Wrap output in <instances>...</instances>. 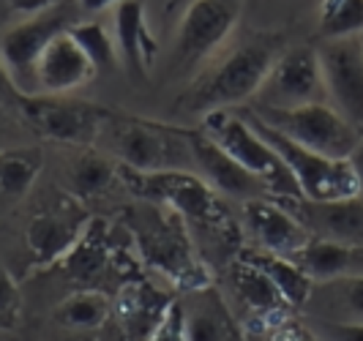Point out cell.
Instances as JSON below:
<instances>
[{
    "mask_svg": "<svg viewBox=\"0 0 363 341\" xmlns=\"http://www.w3.org/2000/svg\"><path fill=\"white\" fill-rule=\"evenodd\" d=\"M287 44L290 38L284 30L255 28L240 33L189 79L186 90L175 101V109L202 118L211 109H235L249 104L265 74L271 72L273 60L284 52Z\"/></svg>",
    "mask_w": 363,
    "mask_h": 341,
    "instance_id": "cell-1",
    "label": "cell"
},
{
    "mask_svg": "<svg viewBox=\"0 0 363 341\" xmlns=\"http://www.w3.org/2000/svg\"><path fill=\"white\" fill-rule=\"evenodd\" d=\"M121 218L145 265L156 268L175 287L189 292L211 287V270L197 257L189 224L175 211L140 199L137 205L123 208Z\"/></svg>",
    "mask_w": 363,
    "mask_h": 341,
    "instance_id": "cell-2",
    "label": "cell"
},
{
    "mask_svg": "<svg viewBox=\"0 0 363 341\" xmlns=\"http://www.w3.org/2000/svg\"><path fill=\"white\" fill-rule=\"evenodd\" d=\"M93 147L109 159L137 169V172H164V169H191V128L169 126L153 118L128 115L109 107L104 123L96 134Z\"/></svg>",
    "mask_w": 363,
    "mask_h": 341,
    "instance_id": "cell-3",
    "label": "cell"
},
{
    "mask_svg": "<svg viewBox=\"0 0 363 341\" xmlns=\"http://www.w3.org/2000/svg\"><path fill=\"white\" fill-rule=\"evenodd\" d=\"M121 183L137 199L159 202L164 208L175 211L189 227L213 235L221 243H235L240 235L221 197L191 169L137 172V169L121 167Z\"/></svg>",
    "mask_w": 363,
    "mask_h": 341,
    "instance_id": "cell-4",
    "label": "cell"
},
{
    "mask_svg": "<svg viewBox=\"0 0 363 341\" xmlns=\"http://www.w3.org/2000/svg\"><path fill=\"white\" fill-rule=\"evenodd\" d=\"M200 131L216 142L230 159L240 167L255 172L271 191V199H292L301 197V189L281 162V156L273 150L268 140L257 131L238 109H211L200 118Z\"/></svg>",
    "mask_w": 363,
    "mask_h": 341,
    "instance_id": "cell-5",
    "label": "cell"
},
{
    "mask_svg": "<svg viewBox=\"0 0 363 341\" xmlns=\"http://www.w3.org/2000/svg\"><path fill=\"white\" fill-rule=\"evenodd\" d=\"M243 6L246 0H191L172 38L169 72L175 77L200 72L233 36Z\"/></svg>",
    "mask_w": 363,
    "mask_h": 341,
    "instance_id": "cell-6",
    "label": "cell"
},
{
    "mask_svg": "<svg viewBox=\"0 0 363 341\" xmlns=\"http://www.w3.org/2000/svg\"><path fill=\"white\" fill-rule=\"evenodd\" d=\"M14 112L36 137L50 142L91 147L109 107L72 99L69 93H19Z\"/></svg>",
    "mask_w": 363,
    "mask_h": 341,
    "instance_id": "cell-7",
    "label": "cell"
},
{
    "mask_svg": "<svg viewBox=\"0 0 363 341\" xmlns=\"http://www.w3.org/2000/svg\"><path fill=\"white\" fill-rule=\"evenodd\" d=\"M252 126L268 140L273 150L281 156V162L287 164L292 178L301 189V197L306 199H345L358 197V178L350 159H328L323 153H314L303 145L292 142L290 137H284L281 131L268 126L265 121H259L255 112L246 107H235Z\"/></svg>",
    "mask_w": 363,
    "mask_h": 341,
    "instance_id": "cell-8",
    "label": "cell"
},
{
    "mask_svg": "<svg viewBox=\"0 0 363 341\" xmlns=\"http://www.w3.org/2000/svg\"><path fill=\"white\" fill-rule=\"evenodd\" d=\"M246 107V104H243ZM259 121L290 137L292 142L303 145L314 153H323L328 159H350L355 145L361 142L363 131L355 128L339 109L328 101L303 104L295 109H252Z\"/></svg>",
    "mask_w": 363,
    "mask_h": 341,
    "instance_id": "cell-9",
    "label": "cell"
},
{
    "mask_svg": "<svg viewBox=\"0 0 363 341\" xmlns=\"http://www.w3.org/2000/svg\"><path fill=\"white\" fill-rule=\"evenodd\" d=\"M328 101L323 69L314 44H287L284 52L273 60L271 72L265 74L262 85L257 88L252 109H295L303 104Z\"/></svg>",
    "mask_w": 363,
    "mask_h": 341,
    "instance_id": "cell-10",
    "label": "cell"
},
{
    "mask_svg": "<svg viewBox=\"0 0 363 341\" xmlns=\"http://www.w3.org/2000/svg\"><path fill=\"white\" fill-rule=\"evenodd\" d=\"M74 22L77 19H74L72 9L60 0L52 9L30 14L0 33V60H3L9 77L14 79L19 93H36L38 57L47 50V44L57 33L69 30V25Z\"/></svg>",
    "mask_w": 363,
    "mask_h": 341,
    "instance_id": "cell-11",
    "label": "cell"
},
{
    "mask_svg": "<svg viewBox=\"0 0 363 341\" xmlns=\"http://www.w3.org/2000/svg\"><path fill=\"white\" fill-rule=\"evenodd\" d=\"M88 224H91V216L82 211L79 199L72 194H63L55 202L41 205L25 224V249L30 254L33 270L60 265V259L85 235Z\"/></svg>",
    "mask_w": 363,
    "mask_h": 341,
    "instance_id": "cell-12",
    "label": "cell"
},
{
    "mask_svg": "<svg viewBox=\"0 0 363 341\" xmlns=\"http://www.w3.org/2000/svg\"><path fill=\"white\" fill-rule=\"evenodd\" d=\"M328 104L363 131V41L361 36L317 41Z\"/></svg>",
    "mask_w": 363,
    "mask_h": 341,
    "instance_id": "cell-13",
    "label": "cell"
},
{
    "mask_svg": "<svg viewBox=\"0 0 363 341\" xmlns=\"http://www.w3.org/2000/svg\"><path fill=\"white\" fill-rule=\"evenodd\" d=\"M290 211L301 227L320 240L363 246V197L345 199H276Z\"/></svg>",
    "mask_w": 363,
    "mask_h": 341,
    "instance_id": "cell-14",
    "label": "cell"
},
{
    "mask_svg": "<svg viewBox=\"0 0 363 341\" xmlns=\"http://www.w3.org/2000/svg\"><path fill=\"white\" fill-rule=\"evenodd\" d=\"M191 162H194V172L216 191L218 197H230L238 202L271 197L268 186L257 178L255 172H249L235 159H230L216 142H211L202 134L200 128H191Z\"/></svg>",
    "mask_w": 363,
    "mask_h": 341,
    "instance_id": "cell-15",
    "label": "cell"
},
{
    "mask_svg": "<svg viewBox=\"0 0 363 341\" xmlns=\"http://www.w3.org/2000/svg\"><path fill=\"white\" fill-rule=\"evenodd\" d=\"M243 233L255 243L252 249L271 252L279 257H292L311 235L301 227V221L271 197L243 202Z\"/></svg>",
    "mask_w": 363,
    "mask_h": 341,
    "instance_id": "cell-16",
    "label": "cell"
},
{
    "mask_svg": "<svg viewBox=\"0 0 363 341\" xmlns=\"http://www.w3.org/2000/svg\"><path fill=\"white\" fill-rule=\"evenodd\" d=\"M115 47L121 57V69L131 82H147V72L153 57L159 55V44L150 33L143 0H118L115 3Z\"/></svg>",
    "mask_w": 363,
    "mask_h": 341,
    "instance_id": "cell-17",
    "label": "cell"
},
{
    "mask_svg": "<svg viewBox=\"0 0 363 341\" xmlns=\"http://www.w3.org/2000/svg\"><path fill=\"white\" fill-rule=\"evenodd\" d=\"M96 69L69 30L57 33L47 44L36 63V93H72L91 82Z\"/></svg>",
    "mask_w": 363,
    "mask_h": 341,
    "instance_id": "cell-18",
    "label": "cell"
},
{
    "mask_svg": "<svg viewBox=\"0 0 363 341\" xmlns=\"http://www.w3.org/2000/svg\"><path fill=\"white\" fill-rule=\"evenodd\" d=\"M172 295L150 284L145 279H128L118 289L112 311H118L121 333L126 341H147L150 330L162 320L164 308L169 306Z\"/></svg>",
    "mask_w": 363,
    "mask_h": 341,
    "instance_id": "cell-19",
    "label": "cell"
},
{
    "mask_svg": "<svg viewBox=\"0 0 363 341\" xmlns=\"http://www.w3.org/2000/svg\"><path fill=\"white\" fill-rule=\"evenodd\" d=\"M230 279H233V289H235L238 301L249 308L252 323L259 325V328H271L290 308L284 303V298L279 295V289L273 287L271 279L257 265L246 262L243 257H235V262L230 265Z\"/></svg>",
    "mask_w": 363,
    "mask_h": 341,
    "instance_id": "cell-20",
    "label": "cell"
},
{
    "mask_svg": "<svg viewBox=\"0 0 363 341\" xmlns=\"http://www.w3.org/2000/svg\"><path fill=\"white\" fill-rule=\"evenodd\" d=\"M290 259L309 276L311 281H328V279H342V276H363V246L309 237Z\"/></svg>",
    "mask_w": 363,
    "mask_h": 341,
    "instance_id": "cell-21",
    "label": "cell"
},
{
    "mask_svg": "<svg viewBox=\"0 0 363 341\" xmlns=\"http://www.w3.org/2000/svg\"><path fill=\"white\" fill-rule=\"evenodd\" d=\"M314 320L328 323H363V276H342L314 281L306 306Z\"/></svg>",
    "mask_w": 363,
    "mask_h": 341,
    "instance_id": "cell-22",
    "label": "cell"
},
{
    "mask_svg": "<svg viewBox=\"0 0 363 341\" xmlns=\"http://www.w3.org/2000/svg\"><path fill=\"white\" fill-rule=\"evenodd\" d=\"M47 164L38 145H6L0 147V205L11 208L33 191Z\"/></svg>",
    "mask_w": 363,
    "mask_h": 341,
    "instance_id": "cell-23",
    "label": "cell"
},
{
    "mask_svg": "<svg viewBox=\"0 0 363 341\" xmlns=\"http://www.w3.org/2000/svg\"><path fill=\"white\" fill-rule=\"evenodd\" d=\"M107 240L109 237L104 235V227H99L91 218L85 235L77 240L72 252L60 259V265L66 268V273L77 284L101 289V281L115 270V254H112Z\"/></svg>",
    "mask_w": 363,
    "mask_h": 341,
    "instance_id": "cell-24",
    "label": "cell"
},
{
    "mask_svg": "<svg viewBox=\"0 0 363 341\" xmlns=\"http://www.w3.org/2000/svg\"><path fill=\"white\" fill-rule=\"evenodd\" d=\"M118 180H121V164L109 159L107 153H101L93 145L91 147H79V153L66 167L69 194L77 197L79 202H88V199L107 194Z\"/></svg>",
    "mask_w": 363,
    "mask_h": 341,
    "instance_id": "cell-25",
    "label": "cell"
},
{
    "mask_svg": "<svg viewBox=\"0 0 363 341\" xmlns=\"http://www.w3.org/2000/svg\"><path fill=\"white\" fill-rule=\"evenodd\" d=\"M238 257H243L246 262H252L262 270L273 281V287L279 289V295L284 298V303L292 308H303L311 295V281L303 270L292 262L290 257H279L271 252H259V249H240Z\"/></svg>",
    "mask_w": 363,
    "mask_h": 341,
    "instance_id": "cell-26",
    "label": "cell"
},
{
    "mask_svg": "<svg viewBox=\"0 0 363 341\" xmlns=\"http://www.w3.org/2000/svg\"><path fill=\"white\" fill-rule=\"evenodd\" d=\"M112 317V301L107 292L96 287L74 289L69 298H63L55 308L52 320L57 328L66 330H91L99 333L104 323Z\"/></svg>",
    "mask_w": 363,
    "mask_h": 341,
    "instance_id": "cell-27",
    "label": "cell"
},
{
    "mask_svg": "<svg viewBox=\"0 0 363 341\" xmlns=\"http://www.w3.org/2000/svg\"><path fill=\"white\" fill-rule=\"evenodd\" d=\"M200 303L186 308V328L189 341H238L235 325L230 323L224 303L218 301L213 287L194 289L191 292Z\"/></svg>",
    "mask_w": 363,
    "mask_h": 341,
    "instance_id": "cell-28",
    "label": "cell"
},
{
    "mask_svg": "<svg viewBox=\"0 0 363 341\" xmlns=\"http://www.w3.org/2000/svg\"><path fill=\"white\" fill-rule=\"evenodd\" d=\"M69 36L79 44V50L88 55V60L93 63L96 72H121V57H118V47L115 38L109 36V30L96 22H74L69 25Z\"/></svg>",
    "mask_w": 363,
    "mask_h": 341,
    "instance_id": "cell-29",
    "label": "cell"
},
{
    "mask_svg": "<svg viewBox=\"0 0 363 341\" xmlns=\"http://www.w3.org/2000/svg\"><path fill=\"white\" fill-rule=\"evenodd\" d=\"M363 33V0H323L317 11V41Z\"/></svg>",
    "mask_w": 363,
    "mask_h": 341,
    "instance_id": "cell-30",
    "label": "cell"
},
{
    "mask_svg": "<svg viewBox=\"0 0 363 341\" xmlns=\"http://www.w3.org/2000/svg\"><path fill=\"white\" fill-rule=\"evenodd\" d=\"M147 341H189V328H186V306L183 301L172 298L164 308L162 320L150 330Z\"/></svg>",
    "mask_w": 363,
    "mask_h": 341,
    "instance_id": "cell-31",
    "label": "cell"
},
{
    "mask_svg": "<svg viewBox=\"0 0 363 341\" xmlns=\"http://www.w3.org/2000/svg\"><path fill=\"white\" fill-rule=\"evenodd\" d=\"M22 308V292L11 270L0 262V323H11Z\"/></svg>",
    "mask_w": 363,
    "mask_h": 341,
    "instance_id": "cell-32",
    "label": "cell"
},
{
    "mask_svg": "<svg viewBox=\"0 0 363 341\" xmlns=\"http://www.w3.org/2000/svg\"><path fill=\"white\" fill-rule=\"evenodd\" d=\"M314 333L320 341H363V323H328L314 320Z\"/></svg>",
    "mask_w": 363,
    "mask_h": 341,
    "instance_id": "cell-33",
    "label": "cell"
},
{
    "mask_svg": "<svg viewBox=\"0 0 363 341\" xmlns=\"http://www.w3.org/2000/svg\"><path fill=\"white\" fill-rule=\"evenodd\" d=\"M268 330H271V341H320L311 328H306L303 323H295V320H287V317L276 320Z\"/></svg>",
    "mask_w": 363,
    "mask_h": 341,
    "instance_id": "cell-34",
    "label": "cell"
},
{
    "mask_svg": "<svg viewBox=\"0 0 363 341\" xmlns=\"http://www.w3.org/2000/svg\"><path fill=\"white\" fill-rule=\"evenodd\" d=\"M55 3H60V0H6V9L14 11V14L30 17V14H38V11L52 9Z\"/></svg>",
    "mask_w": 363,
    "mask_h": 341,
    "instance_id": "cell-35",
    "label": "cell"
},
{
    "mask_svg": "<svg viewBox=\"0 0 363 341\" xmlns=\"http://www.w3.org/2000/svg\"><path fill=\"white\" fill-rule=\"evenodd\" d=\"M17 96H19V88L14 85V79L9 77L6 66H3V60H0V101L11 104V109H14V99H17Z\"/></svg>",
    "mask_w": 363,
    "mask_h": 341,
    "instance_id": "cell-36",
    "label": "cell"
},
{
    "mask_svg": "<svg viewBox=\"0 0 363 341\" xmlns=\"http://www.w3.org/2000/svg\"><path fill=\"white\" fill-rule=\"evenodd\" d=\"M17 112L11 109V104H6V101H0V142L6 140V134L14 128V123H17ZM22 123V121H19Z\"/></svg>",
    "mask_w": 363,
    "mask_h": 341,
    "instance_id": "cell-37",
    "label": "cell"
},
{
    "mask_svg": "<svg viewBox=\"0 0 363 341\" xmlns=\"http://www.w3.org/2000/svg\"><path fill=\"white\" fill-rule=\"evenodd\" d=\"M50 341H99V333H91V330H66V328H57V336H52Z\"/></svg>",
    "mask_w": 363,
    "mask_h": 341,
    "instance_id": "cell-38",
    "label": "cell"
},
{
    "mask_svg": "<svg viewBox=\"0 0 363 341\" xmlns=\"http://www.w3.org/2000/svg\"><path fill=\"white\" fill-rule=\"evenodd\" d=\"M350 164H352L355 178H358V197H363V137L361 142L355 145V150L350 153Z\"/></svg>",
    "mask_w": 363,
    "mask_h": 341,
    "instance_id": "cell-39",
    "label": "cell"
},
{
    "mask_svg": "<svg viewBox=\"0 0 363 341\" xmlns=\"http://www.w3.org/2000/svg\"><path fill=\"white\" fill-rule=\"evenodd\" d=\"M118 0H77V6L82 9V11H104V9H109V6H115Z\"/></svg>",
    "mask_w": 363,
    "mask_h": 341,
    "instance_id": "cell-40",
    "label": "cell"
},
{
    "mask_svg": "<svg viewBox=\"0 0 363 341\" xmlns=\"http://www.w3.org/2000/svg\"><path fill=\"white\" fill-rule=\"evenodd\" d=\"M183 0H172V3H169V6H167V9H169V11H172V9H175V6H181Z\"/></svg>",
    "mask_w": 363,
    "mask_h": 341,
    "instance_id": "cell-41",
    "label": "cell"
},
{
    "mask_svg": "<svg viewBox=\"0 0 363 341\" xmlns=\"http://www.w3.org/2000/svg\"><path fill=\"white\" fill-rule=\"evenodd\" d=\"M361 41H363V33H361Z\"/></svg>",
    "mask_w": 363,
    "mask_h": 341,
    "instance_id": "cell-42",
    "label": "cell"
}]
</instances>
